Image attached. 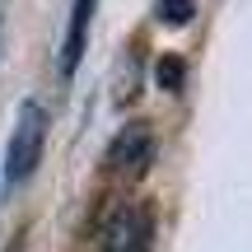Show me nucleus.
Segmentation results:
<instances>
[{"label": "nucleus", "mask_w": 252, "mask_h": 252, "mask_svg": "<svg viewBox=\"0 0 252 252\" xmlns=\"http://www.w3.org/2000/svg\"><path fill=\"white\" fill-rule=\"evenodd\" d=\"M191 14H196V0H159V19L173 24V28L191 24Z\"/></svg>", "instance_id": "nucleus-5"}, {"label": "nucleus", "mask_w": 252, "mask_h": 252, "mask_svg": "<svg viewBox=\"0 0 252 252\" xmlns=\"http://www.w3.org/2000/svg\"><path fill=\"white\" fill-rule=\"evenodd\" d=\"M94 9H98V0H75L70 5V24H65V42H61V75H75V65L84 61L89 28H94Z\"/></svg>", "instance_id": "nucleus-4"}, {"label": "nucleus", "mask_w": 252, "mask_h": 252, "mask_svg": "<svg viewBox=\"0 0 252 252\" xmlns=\"http://www.w3.org/2000/svg\"><path fill=\"white\" fill-rule=\"evenodd\" d=\"M150 238H154L150 215L135 210V206H122L112 215L108 234H103V252H150Z\"/></svg>", "instance_id": "nucleus-3"}, {"label": "nucleus", "mask_w": 252, "mask_h": 252, "mask_svg": "<svg viewBox=\"0 0 252 252\" xmlns=\"http://www.w3.org/2000/svg\"><path fill=\"white\" fill-rule=\"evenodd\" d=\"M154 163V131L145 122H126L108 145V168L122 178H145Z\"/></svg>", "instance_id": "nucleus-2"}, {"label": "nucleus", "mask_w": 252, "mask_h": 252, "mask_svg": "<svg viewBox=\"0 0 252 252\" xmlns=\"http://www.w3.org/2000/svg\"><path fill=\"white\" fill-rule=\"evenodd\" d=\"M5 252H24V243H19V238H14V243H9V248H5Z\"/></svg>", "instance_id": "nucleus-7"}, {"label": "nucleus", "mask_w": 252, "mask_h": 252, "mask_svg": "<svg viewBox=\"0 0 252 252\" xmlns=\"http://www.w3.org/2000/svg\"><path fill=\"white\" fill-rule=\"evenodd\" d=\"M154 80H159L168 94H178L182 89V61H178V56H163V61L154 65Z\"/></svg>", "instance_id": "nucleus-6"}, {"label": "nucleus", "mask_w": 252, "mask_h": 252, "mask_svg": "<svg viewBox=\"0 0 252 252\" xmlns=\"http://www.w3.org/2000/svg\"><path fill=\"white\" fill-rule=\"evenodd\" d=\"M42 145H47V108L37 98H24L19 112H14L9 145H5V182L9 187L33 178V168L42 163Z\"/></svg>", "instance_id": "nucleus-1"}]
</instances>
